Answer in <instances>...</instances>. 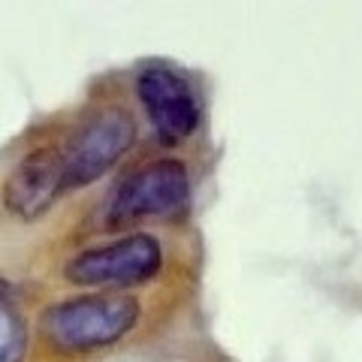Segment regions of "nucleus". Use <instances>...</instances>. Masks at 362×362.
Wrapping results in <instances>:
<instances>
[{"label":"nucleus","instance_id":"3","mask_svg":"<svg viewBox=\"0 0 362 362\" xmlns=\"http://www.w3.org/2000/svg\"><path fill=\"white\" fill-rule=\"evenodd\" d=\"M160 266V242L154 235L133 233L112 245H97L76 254L64 266V275L78 287H133L154 278Z\"/></svg>","mask_w":362,"mask_h":362},{"label":"nucleus","instance_id":"2","mask_svg":"<svg viewBox=\"0 0 362 362\" xmlns=\"http://www.w3.org/2000/svg\"><path fill=\"white\" fill-rule=\"evenodd\" d=\"M133 142H136V124L127 109L109 106L94 112L88 121L78 124V130L61 148L66 190L88 187L97 178H103L133 148Z\"/></svg>","mask_w":362,"mask_h":362},{"label":"nucleus","instance_id":"1","mask_svg":"<svg viewBox=\"0 0 362 362\" xmlns=\"http://www.w3.org/2000/svg\"><path fill=\"white\" fill-rule=\"evenodd\" d=\"M139 323V302L127 293H85L64 299L42 314L45 341L66 354L118 344Z\"/></svg>","mask_w":362,"mask_h":362},{"label":"nucleus","instance_id":"6","mask_svg":"<svg viewBox=\"0 0 362 362\" xmlns=\"http://www.w3.org/2000/svg\"><path fill=\"white\" fill-rule=\"evenodd\" d=\"M66 194L61 148H37L25 154L4 185L6 209L18 221H37Z\"/></svg>","mask_w":362,"mask_h":362},{"label":"nucleus","instance_id":"4","mask_svg":"<svg viewBox=\"0 0 362 362\" xmlns=\"http://www.w3.org/2000/svg\"><path fill=\"white\" fill-rule=\"evenodd\" d=\"M190 178L181 160H157L121 181L106 206L109 223H133L145 218H169L185 209Z\"/></svg>","mask_w":362,"mask_h":362},{"label":"nucleus","instance_id":"7","mask_svg":"<svg viewBox=\"0 0 362 362\" xmlns=\"http://www.w3.org/2000/svg\"><path fill=\"white\" fill-rule=\"evenodd\" d=\"M28 344V320L13 299V287L0 281V362H25Z\"/></svg>","mask_w":362,"mask_h":362},{"label":"nucleus","instance_id":"5","mask_svg":"<svg viewBox=\"0 0 362 362\" xmlns=\"http://www.w3.org/2000/svg\"><path fill=\"white\" fill-rule=\"evenodd\" d=\"M136 97L148 115L154 133L166 145L187 139L199 127V100L185 76L169 66H148L136 78Z\"/></svg>","mask_w":362,"mask_h":362}]
</instances>
